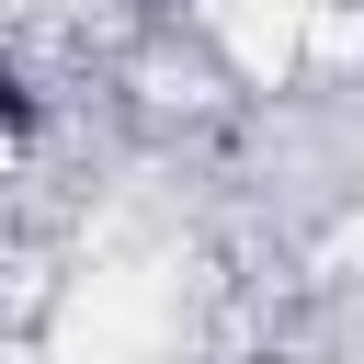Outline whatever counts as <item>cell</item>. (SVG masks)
I'll list each match as a JSON object with an SVG mask.
<instances>
[]
</instances>
